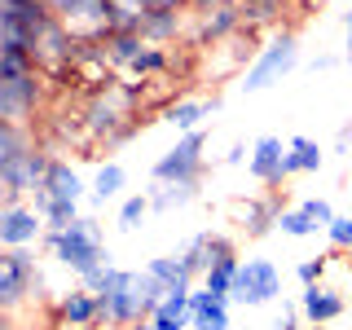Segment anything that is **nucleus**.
<instances>
[{
	"label": "nucleus",
	"mask_w": 352,
	"mask_h": 330,
	"mask_svg": "<svg viewBox=\"0 0 352 330\" xmlns=\"http://www.w3.org/2000/svg\"><path fill=\"white\" fill-rule=\"evenodd\" d=\"M40 247L49 251L66 273H75V282L88 286V291H97V286L106 282V273L115 269L106 242H102V225H97V216H80L71 229H49Z\"/></svg>",
	"instance_id": "f257e3e1"
},
{
	"label": "nucleus",
	"mask_w": 352,
	"mask_h": 330,
	"mask_svg": "<svg viewBox=\"0 0 352 330\" xmlns=\"http://www.w3.org/2000/svg\"><path fill=\"white\" fill-rule=\"evenodd\" d=\"M163 291L154 286V278L146 269L132 273V269H110L106 282L97 286V304H102V326L110 330H132L141 322H150L154 308H159Z\"/></svg>",
	"instance_id": "f03ea898"
},
{
	"label": "nucleus",
	"mask_w": 352,
	"mask_h": 330,
	"mask_svg": "<svg viewBox=\"0 0 352 330\" xmlns=\"http://www.w3.org/2000/svg\"><path fill=\"white\" fill-rule=\"evenodd\" d=\"M58 22L44 0H0V49H36V40Z\"/></svg>",
	"instance_id": "7ed1b4c3"
},
{
	"label": "nucleus",
	"mask_w": 352,
	"mask_h": 330,
	"mask_svg": "<svg viewBox=\"0 0 352 330\" xmlns=\"http://www.w3.org/2000/svg\"><path fill=\"white\" fill-rule=\"evenodd\" d=\"M44 295V273L36 264V251H5L0 256V308L14 317L27 300Z\"/></svg>",
	"instance_id": "20e7f679"
},
{
	"label": "nucleus",
	"mask_w": 352,
	"mask_h": 330,
	"mask_svg": "<svg viewBox=\"0 0 352 330\" xmlns=\"http://www.w3.org/2000/svg\"><path fill=\"white\" fill-rule=\"evenodd\" d=\"M203 150H207V128L176 137V146L163 150L159 163H154V172H150L154 185H198V181H203V172H207Z\"/></svg>",
	"instance_id": "39448f33"
},
{
	"label": "nucleus",
	"mask_w": 352,
	"mask_h": 330,
	"mask_svg": "<svg viewBox=\"0 0 352 330\" xmlns=\"http://www.w3.org/2000/svg\"><path fill=\"white\" fill-rule=\"evenodd\" d=\"M300 66V40L291 36V31H282L278 40H269L264 49L256 53V62L242 71V93H264V88H273V84H282L286 75Z\"/></svg>",
	"instance_id": "423d86ee"
},
{
	"label": "nucleus",
	"mask_w": 352,
	"mask_h": 330,
	"mask_svg": "<svg viewBox=\"0 0 352 330\" xmlns=\"http://www.w3.org/2000/svg\"><path fill=\"white\" fill-rule=\"evenodd\" d=\"M49 168H53V154H44L40 146L18 154L14 163H0V190H5V203H31V194L44 185Z\"/></svg>",
	"instance_id": "0eeeda50"
},
{
	"label": "nucleus",
	"mask_w": 352,
	"mask_h": 330,
	"mask_svg": "<svg viewBox=\"0 0 352 330\" xmlns=\"http://www.w3.org/2000/svg\"><path fill=\"white\" fill-rule=\"evenodd\" d=\"M40 102H44V71H31L22 80H0V124L31 128Z\"/></svg>",
	"instance_id": "6e6552de"
},
{
	"label": "nucleus",
	"mask_w": 352,
	"mask_h": 330,
	"mask_svg": "<svg viewBox=\"0 0 352 330\" xmlns=\"http://www.w3.org/2000/svg\"><path fill=\"white\" fill-rule=\"evenodd\" d=\"M282 295V273L273 260H242L238 264V278H234V291H229V300L234 304H273Z\"/></svg>",
	"instance_id": "1a4fd4ad"
},
{
	"label": "nucleus",
	"mask_w": 352,
	"mask_h": 330,
	"mask_svg": "<svg viewBox=\"0 0 352 330\" xmlns=\"http://www.w3.org/2000/svg\"><path fill=\"white\" fill-rule=\"evenodd\" d=\"M49 225L31 203H0V247L5 251H31L44 242Z\"/></svg>",
	"instance_id": "9d476101"
},
{
	"label": "nucleus",
	"mask_w": 352,
	"mask_h": 330,
	"mask_svg": "<svg viewBox=\"0 0 352 330\" xmlns=\"http://www.w3.org/2000/svg\"><path fill=\"white\" fill-rule=\"evenodd\" d=\"M58 18L80 44H102L110 31H115V22H110V0H75Z\"/></svg>",
	"instance_id": "9b49d317"
},
{
	"label": "nucleus",
	"mask_w": 352,
	"mask_h": 330,
	"mask_svg": "<svg viewBox=\"0 0 352 330\" xmlns=\"http://www.w3.org/2000/svg\"><path fill=\"white\" fill-rule=\"evenodd\" d=\"M286 212L282 194H264V198H234L229 203V216L247 238H264L269 229H278V220Z\"/></svg>",
	"instance_id": "f8f14e48"
},
{
	"label": "nucleus",
	"mask_w": 352,
	"mask_h": 330,
	"mask_svg": "<svg viewBox=\"0 0 352 330\" xmlns=\"http://www.w3.org/2000/svg\"><path fill=\"white\" fill-rule=\"evenodd\" d=\"M53 322H58V330H97V326H102L97 291H88V286L62 291L58 304H53Z\"/></svg>",
	"instance_id": "ddd939ff"
},
{
	"label": "nucleus",
	"mask_w": 352,
	"mask_h": 330,
	"mask_svg": "<svg viewBox=\"0 0 352 330\" xmlns=\"http://www.w3.org/2000/svg\"><path fill=\"white\" fill-rule=\"evenodd\" d=\"M251 176H256L260 185H286L295 176V168H291V150H286V141L282 137H260L256 146H251Z\"/></svg>",
	"instance_id": "4468645a"
},
{
	"label": "nucleus",
	"mask_w": 352,
	"mask_h": 330,
	"mask_svg": "<svg viewBox=\"0 0 352 330\" xmlns=\"http://www.w3.org/2000/svg\"><path fill=\"white\" fill-rule=\"evenodd\" d=\"M247 27L242 22V5H234V0H225V5L207 9V14H194V44H220V40H234L238 31Z\"/></svg>",
	"instance_id": "2eb2a0df"
},
{
	"label": "nucleus",
	"mask_w": 352,
	"mask_h": 330,
	"mask_svg": "<svg viewBox=\"0 0 352 330\" xmlns=\"http://www.w3.org/2000/svg\"><path fill=\"white\" fill-rule=\"evenodd\" d=\"M300 313H304V322H308V326H330V322H339V317L348 313V300L335 291V286L317 282V286H304V295H300Z\"/></svg>",
	"instance_id": "dca6fc26"
},
{
	"label": "nucleus",
	"mask_w": 352,
	"mask_h": 330,
	"mask_svg": "<svg viewBox=\"0 0 352 330\" xmlns=\"http://www.w3.org/2000/svg\"><path fill=\"white\" fill-rule=\"evenodd\" d=\"M216 110H220V97L216 93L212 97H176V102L163 110V124H172L185 137V132H198V128H203Z\"/></svg>",
	"instance_id": "f3484780"
},
{
	"label": "nucleus",
	"mask_w": 352,
	"mask_h": 330,
	"mask_svg": "<svg viewBox=\"0 0 352 330\" xmlns=\"http://www.w3.org/2000/svg\"><path fill=\"white\" fill-rule=\"evenodd\" d=\"M146 273L154 278V286H159L163 295L194 291V286H198V273L190 269V260H185V256H154V260L146 264Z\"/></svg>",
	"instance_id": "a211bd4d"
},
{
	"label": "nucleus",
	"mask_w": 352,
	"mask_h": 330,
	"mask_svg": "<svg viewBox=\"0 0 352 330\" xmlns=\"http://www.w3.org/2000/svg\"><path fill=\"white\" fill-rule=\"evenodd\" d=\"M190 304V330H229V295H212L207 286H194Z\"/></svg>",
	"instance_id": "6ab92c4d"
},
{
	"label": "nucleus",
	"mask_w": 352,
	"mask_h": 330,
	"mask_svg": "<svg viewBox=\"0 0 352 330\" xmlns=\"http://www.w3.org/2000/svg\"><path fill=\"white\" fill-rule=\"evenodd\" d=\"M194 14L190 9H150L146 27H141V36H146V44H159V49H168V44H176L185 36V22H190Z\"/></svg>",
	"instance_id": "aec40b11"
},
{
	"label": "nucleus",
	"mask_w": 352,
	"mask_h": 330,
	"mask_svg": "<svg viewBox=\"0 0 352 330\" xmlns=\"http://www.w3.org/2000/svg\"><path fill=\"white\" fill-rule=\"evenodd\" d=\"M225 251H238V247H234V238L203 229V234H194L190 242H185V251H181V256L190 260V269L198 273V282H203V273L212 269V260H216V256H225Z\"/></svg>",
	"instance_id": "412c9836"
},
{
	"label": "nucleus",
	"mask_w": 352,
	"mask_h": 330,
	"mask_svg": "<svg viewBox=\"0 0 352 330\" xmlns=\"http://www.w3.org/2000/svg\"><path fill=\"white\" fill-rule=\"evenodd\" d=\"M44 190H49V198H53V203H80L88 185H84V176L75 172L71 163L53 154V168H49V176H44Z\"/></svg>",
	"instance_id": "4be33fe9"
},
{
	"label": "nucleus",
	"mask_w": 352,
	"mask_h": 330,
	"mask_svg": "<svg viewBox=\"0 0 352 330\" xmlns=\"http://www.w3.org/2000/svg\"><path fill=\"white\" fill-rule=\"evenodd\" d=\"M102 53H106V62L115 66V71H132L137 58L146 53V36H141V31H110L102 40Z\"/></svg>",
	"instance_id": "5701e85b"
},
{
	"label": "nucleus",
	"mask_w": 352,
	"mask_h": 330,
	"mask_svg": "<svg viewBox=\"0 0 352 330\" xmlns=\"http://www.w3.org/2000/svg\"><path fill=\"white\" fill-rule=\"evenodd\" d=\"M124 185H128V172H124V163H102V168L93 172V185H88V194L97 198V203H110V198H119L124 194Z\"/></svg>",
	"instance_id": "b1692460"
},
{
	"label": "nucleus",
	"mask_w": 352,
	"mask_h": 330,
	"mask_svg": "<svg viewBox=\"0 0 352 330\" xmlns=\"http://www.w3.org/2000/svg\"><path fill=\"white\" fill-rule=\"evenodd\" d=\"M238 264H242L238 251H225V256H216L212 269L203 273V282H198V286H207L212 295H229V291H234V278H238Z\"/></svg>",
	"instance_id": "393cba45"
},
{
	"label": "nucleus",
	"mask_w": 352,
	"mask_h": 330,
	"mask_svg": "<svg viewBox=\"0 0 352 330\" xmlns=\"http://www.w3.org/2000/svg\"><path fill=\"white\" fill-rule=\"evenodd\" d=\"M150 18V0H110V22L115 31H141Z\"/></svg>",
	"instance_id": "a878e982"
},
{
	"label": "nucleus",
	"mask_w": 352,
	"mask_h": 330,
	"mask_svg": "<svg viewBox=\"0 0 352 330\" xmlns=\"http://www.w3.org/2000/svg\"><path fill=\"white\" fill-rule=\"evenodd\" d=\"M286 150H291V168H295V176L322 168V146H317L313 137H291V141H286Z\"/></svg>",
	"instance_id": "bb28decb"
},
{
	"label": "nucleus",
	"mask_w": 352,
	"mask_h": 330,
	"mask_svg": "<svg viewBox=\"0 0 352 330\" xmlns=\"http://www.w3.org/2000/svg\"><path fill=\"white\" fill-rule=\"evenodd\" d=\"M198 198V185H154L150 190V203L154 212H172V207H185Z\"/></svg>",
	"instance_id": "cd10ccee"
},
{
	"label": "nucleus",
	"mask_w": 352,
	"mask_h": 330,
	"mask_svg": "<svg viewBox=\"0 0 352 330\" xmlns=\"http://www.w3.org/2000/svg\"><path fill=\"white\" fill-rule=\"evenodd\" d=\"M40 71L27 49H0V80H22V75Z\"/></svg>",
	"instance_id": "c85d7f7f"
},
{
	"label": "nucleus",
	"mask_w": 352,
	"mask_h": 330,
	"mask_svg": "<svg viewBox=\"0 0 352 330\" xmlns=\"http://www.w3.org/2000/svg\"><path fill=\"white\" fill-rule=\"evenodd\" d=\"M278 229L286 238H313L317 234V220L304 212V207H286L282 212V220H278Z\"/></svg>",
	"instance_id": "c756f323"
},
{
	"label": "nucleus",
	"mask_w": 352,
	"mask_h": 330,
	"mask_svg": "<svg viewBox=\"0 0 352 330\" xmlns=\"http://www.w3.org/2000/svg\"><path fill=\"white\" fill-rule=\"evenodd\" d=\"M150 212H154L150 194H132V198H124V207H119V229H137Z\"/></svg>",
	"instance_id": "7c9ffc66"
},
{
	"label": "nucleus",
	"mask_w": 352,
	"mask_h": 330,
	"mask_svg": "<svg viewBox=\"0 0 352 330\" xmlns=\"http://www.w3.org/2000/svg\"><path fill=\"white\" fill-rule=\"evenodd\" d=\"M326 269H330V256H313V260H300L295 264V278H300L304 286H317L326 278Z\"/></svg>",
	"instance_id": "2f4dec72"
},
{
	"label": "nucleus",
	"mask_w": 352,
	"mask_h": 330,
	"mask_svg": "<svg viewBox=\"0 0 352 330\" xmlns=\"http://www.w3.org/2000/svg\"><path fill=\"white\" fill-rule=\"evenodd\" d=\"M326 242L335 251H348L352 247V216H335V220H330V225H326Z\"/></svg>",
	"instance_id": "473e14b6"
},
{
	"label": "nucleus",
	"mask_w": 352,
	"mask_h": 330,
	"mask_svg": "<svg viewBox=\"0 0 352 330\" xmlns=\"http://www.w3.org/2000/svg\"><path fill=\"white\" fill-rule=\"evenodd\" d=\"M300 207H304V212H308V216H313V220H317V229H326V225H330V220H335V216H339V212H335V207H330V198H304V203H300Z\"/></svg>",
	"instance_id": "72a5a7b5"
},
{
	"label": "nucleus",
	"mask_w": 352,
	"mask_h": 330,
	"mask_svg": "<svg viewBox=\"0 0 352 330\" xmlns=\"http://www.w3.org/2000/svg\"><path fill=\"white\" fill-rule=\"evenodd\" d=\"M300 326H308L304 313H300V304H282V313H278V322H273V330H300Z\"/></svg>",
	"instance_id": "f704fd0d"
},
{
	"label": "nucleus",
	"mask_w": 352,
	"mask_h": 330,
	"mask_svg": "<svg viewBox=\"0 0 352 330\" xmlns=\"http://www.w3.org/2000/svg\"><path fill=\"white\" fill-rule=\"evenodd\" d=\"M150 326H154V330H190V322H181V317H168V313H154Z\"/></svg>",
	"instance_id": "c9c22d12"
},
{
	"label": "nucleus",
	"mask_w": 352,
	"mask_h": 330,
	"mask_svg": "<svg viewBox=\"0 0 352 330\" xmlns=\"http://www.w3.org/2000/svg\"><path fill=\"white\" fill-rule=\"evenodd\" d=\"M220 163H225V168H242V163H251V150H247V146H234Z\"/></svg>",
	"instance_id": "e433bc0d"
},
{
	"label": "nucleus",
	"mask_w": 352,
	"mask_h": 330,
	"mask_svg": "<svg viewBox=\"0 0 352 330\" xmlns=\"http://www.w3.org/2000/svg\"><path fill=\"white\" fill-rule=\"evenodd\" d=\"M150 9H194V0H150Z\"/></svg>",
	"instance_id": "4c0bfd02"
},
{
	"label": "nucleus",
	"mask_w": 352,
	"mask_h": 330,
	"mask_svg": "<svg viewBox=\"0 0 352 330\" xmlns=\"http://www.w3.org/2000/svg\"><path fill=\"white\" fill-rule=\"evenodd\" d=\"M348 146H352V124L339 128V150H348Z\"/></svg>",
	"instance_id": "58836bf2"
},
{
	"label": "nucleus",
	"mask_w": 352,
	"mask_h": 330,
	"mask_svg": "<svg viewBox=\"0 0 352 330\" xmlns=\"http://www.w3.org/2000/svg\"><path fill=\"white\" fill-rule=\"evenodd\" d=\"M344 31H348V62H352V9L344 14Z\"/></svg>",
	"instance_id": "ea45409f"
},
{
	"label": "nucleus",
	"mask_w": 352,
	"mask_h": 330,
	"mask_svg": "<svg viewBox=\"0 0 352 330\" xmlns=\"http://www.w3.org/2000/svg\"><path fill=\"white\" fill-rule=\"evenodd\" d=\"M308 66H313V71H330V66H335V58H313Z\"/></svg>",
	"instance_id": "a19ab883"
},
{
	"label": "nucleus",
	"mask_w": 352,
	"mask_h": 330,
	"mask_svg": "<svg viewBox=\"0 0 352 330\" xmlns=\"http://www.w3.org/2000/svg\"><path fill=\"white\" fill-rule=\"evenodd\" d=\"M44 5H49V9H53V14H62V9H71V5H75V0H44Z\"/></svg>",
	"instance_id": "79ce46f5"
},
{
	"label": "nucleus",
	"mask_w": 352,
	"mask_h": 330,
	"mask_svg": "<svg viewBox=\"0 0 352 330\" xmlns=\"http://www.w3.org/2000/svg\"><path fill=\"white\" fill-rule=\"evenodd\" d=\"M132 330H154V326H150V322H141V326H132Z\"/></svg>",
	"instance_id": "37998d69"
},
{
	"label": "nucleus",
	"mask_w": 352,
	"mask_h": 330,
	"mask_svg": "<svg viewBox=\"0 0 352 330\" xmlns=\"http://www.w3.org/2000/svg\"><path fill=\"white\" fill-rule=\"evenodd\" d=\"M344 256H348V264H352V247H348V251H344Z\"/></svg>",
	"instance_id": "c03bdc74"
},
{
	"label": "nucleus",
	"mask_w": 352,
	"mask_h": 330,
	"mask_svg": "<svg viewBox=\"0 0 352 330\" xmlns=\"http://www.w3.org/2000/svg\"><path fill=\"white\" fill-rule=\"evenodd\" d=\"M308 330H326V326H308Z\"/></svg>",
	"instance_id": "a18cd8bd"
},
{
	"label": "nucleus",
	"mask_w": 352,
	"mask_h": 330,
	"mask_svg": "<svg viewBox=\"0 0 352 330\" xmlns=\"http://www.w3.org/2000/svg\"><path fill=\"white\" fill-rule=\"evenodd\" d=\"M273 5H286V0H273Z\"/></svg>",
	"instance_id": "49530a36"
}]
</instances>
